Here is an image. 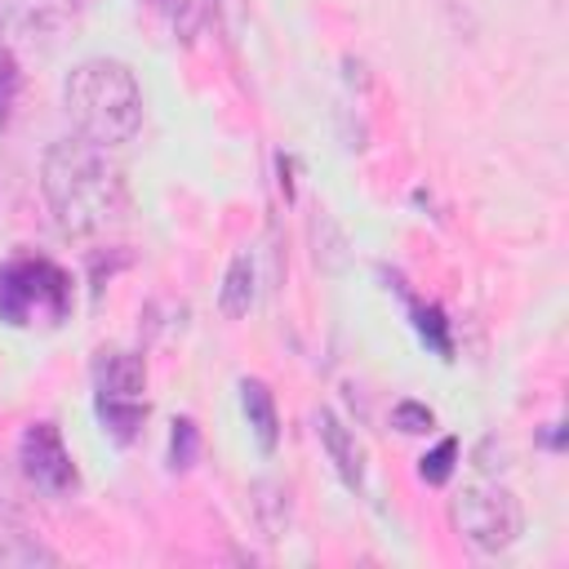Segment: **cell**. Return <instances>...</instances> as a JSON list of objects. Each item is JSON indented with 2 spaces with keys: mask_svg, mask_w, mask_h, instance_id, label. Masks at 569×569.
Returning <instances> with one entry per match:
<instances>
[{
  "mask_svg": "<svg viewBox=\"0 0 569 569\" xmlns=\"http://www.w3.org/2000/svg\"><path fill=\"white\" fill-rule=\"evenodd\" d=\"M40 191L62 236H102L107 227L124 222L129 187L124 169L111 160V147L89 138H58L40 160Z\"/></svg>",
  "mask_w": 569,
  "mask_h": 569,
  "instance_id": "obj_1",
  "label": "cell"
},
{
  "mask_svg": "<svg viewBox=\"0 0 569 569\" xmlns=\"http://www.w3.org/2000/svg\"><path fill=\"white\" fill-rule=\"evenodd\" d=\"M62 107L80 138L98 147H124L142 129V89L116 58H84L62 84Z\"/></svg>",
  "mask_w": 569,
  "mask_h": 569,
  "instance_id": "obj_2",
  "label": "cell"
},
{
  "mask_svg": "<svg viewBox=\"0 0 569 569\" xmlns=\"http://www.w3.org/2000/svg\"><path fill=\"white\" fill-rule=\"evenodd\" d=\"M71 316V276L49 258L0 267V320L13 329H53Z\"/></svg>",
  "mask_w": 569,
  "mask_h": 569,
  "instance_id": "obj_3",
  "label": "cell"
},
{
  "mask_svg": "<svg viewBox=\"0 0 569 569\" xmlns=\"http://www.w3.org/2000/svg\"><path fill=\"white\" fill-rule=\"evenodd\" d=\"M147 365L138 351H98L93 360V405L98 422L116 445H129L147 422Z\"/></svg>",
  "mask_w": 569,
  "mask_h": 569,
  "instance_id": "obj_4",
  "label": "cell"
},
{
  "mask_svg": "<svg viewBox=\"0 0 569 569\" xmlns=\"http://www.w3.org/2000/svg\"><path fill=\"white\" fill-rule=\"evenodd\" d=\"M453 525L476 551L493 556L520 538V502L507 485L476 480V485H462V493L453 498Z\"/></svg>",
  "mask_w": 569,
  "mask_h": 569,
  "instance_id": "obj_5",
  "label": "cell"
},
{
  "mask_svg": "<svg viewBox=\"0 0 569 569\" xmlns=\"http://www.w3.org/2000/svg\"><path fill=\"white\" fill-rule=\"evenodd\" d=\"M18 467L27 476L31 489H40L44 498H67L80 476H76V462L62 445V431L53 422H31L18 440Z\"/></svg>",
  "mask_w": 569,
  "mask_h": 569,
  "instance_id": "obj_6",
  "label": "cell"
},
{
  "mask_svg": "<svg viewBox=\"0 0 569 569\" xmlns=\"http://www.w3.org/2000/svg\"><path fill=\"white\" fill-rule=\"evenodd\" d=\"M316 436H320V445H325L333 471L342 476V485H347V489H360V485H365V462H360V445H356L351 427H347L333 409H320V413H316Z\"/></svg>",
  "mask_w": 569,
  "mask_h": 569,
  "instance_id": "obj_7",
  "label": "cell"
},
{
  "mask_svg": "<svg viewBox=\"0 0 569 569\" xmlns=\"http://www.w3.org/2000/svg\"><path fill=\"white\" fill-rule=\"evenodd\" d=\"M240 405H244V418H249V431H253L258 449L271 453L276 440H280V418H276V396H271V387H267L262 378H244V382H240Z\"/></svg>",
  "mask_w": 569,
  "mask_h": 569,
  "instance_id": "obj_8",
  "label": "cell"
},
{
  "mask_svg": "<svg viewBox=\"0 0 569 569\" xmlns=\"http://www.w3.org/2000/svg\"><path fill=\"white\" fill-rule=\"evenodd\" d=\"M253 253H236L231 262H227V276H222V289H218V311L227 316V320H240V316H249V307H253Z\"/></svg>",
  "mask_w": 569,
  "mask_h": 569,
  "instance_id": "obj_9",
  "label": "cell"
},
{
  "mask_svg": "<svg viewBox=\"0 0 569 569\" xmlns=\"http://www.w3.org/2000/svg\"><path fill=\"white\" fill-rule=\"evenodd\" d=\"M58 556L49 547H40L22 525H13L0 511V565H53Z\"/></svg>",
  "mask_w": 569,
  "mask_h": 569,
  "instance_id": "obj_10",
  "label": "cell"
},
{
  "mask_svg": "<svg viewBox=\"0 0 569 569\" xmlns=\"http://www.w3.org/2000/svg\"><path fill=\"white\" fill-rule=\"evenodd\" d=\"M142 4L173 31V40H182V44L196 40V31H200V4L196 0H142Z\"/></svg>",
  "mask_w": 569,
  "mask_h": 569,
  "instance_id": "obj_11",
  "label": "cell"
},
{
  "mask_svg": "<svg viewBox=\"0 0 569 569\" xmlns=\"http://www.w3.org/2000/svg\"><path fill=\"white\" fill-rule=\"evenodd\" d=\"M409 316H413V329H418V338L436 351V356H453V342H449V320H445V311L440 307H422V302H409Z\"/></svg>",
  "mask_w": 569,
  "mask_h": 569,
  "instance_id": "obj_12",
  "label": "cell"
},
{
  "mask_svg": "<svg viewBox=\"0 0 569 569\" xmlns=\"http://www.w3.org/2000/svg\"><path fill=\"white\" fill-rule=\"evenodd\" d=\"M200 453V431L191 418H173V431H169V467L173 471H187Z\"/></svg>",
  "mask_w": 569,
  "mask_h": 569,
  "instance_id": "obj_13",
  "label": "cell"
},
{
  "mask_svg": "<svg viewBox=\"0 0 569 569\" xmlns=\"http://www.w3.org/2000/svg\"><path fill=\"white\" fill-rule=\"evenodd\" d=\"M453 458H458V440L445 436L436 449H427V453L418 458V476H422L427 485H445V480L453 476Z\"/></svg>",
  "mask_w": 569,
  "mask_h": 569,
  "instance_id": "obj_14",
  "label": "cell"
},
{
  "mask_svg": "<svg viewBox=\"0 0 569 569\" xmlns=\"http://www.w3.org/2000/svg\"><path fill=\"white\" fill-rule=\"evenodd\" d=\"M431 409L427 405H418V400H400L396 409H391V427L396 431H405V436H418V431H431Z\"/></svg>",
  "mask_w": 569,
  "mask_h": 569,
  "instance_id": "obj_15",
  "label": "cell"
}]
</instances>
